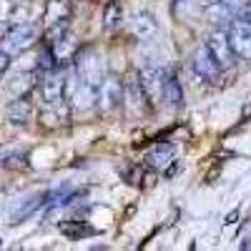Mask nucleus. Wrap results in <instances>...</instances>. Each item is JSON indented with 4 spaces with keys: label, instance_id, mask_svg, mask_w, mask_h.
Returning a JSON list of instances; mask_svg holds the SVG:
<instances>
[{
    "label": "nucleus",
    "instance_id": "f257e3e1",
    "mask_svg": "<svg viewBox=\"0 0 251 251\" xmlns=\"http://www.w3.org/2000/svg\"><path fill=\"white\" fill-rule=\"evenodd\" d=\"M73 71H75V75H78L80 83H86V86H91V88H96V91L100 88L103 78H106V68H103V60H100L98 53H93V50H83V53H78L75 60H73Z\"/></svg>",
    "mask_w": 251,
    "mask_h": 251
},
{
    "label": "nucleus",
    "instance_id": "f03ea898",
    "mask_svg": "<svg viewBox=\"0 0 251 251\" xmlns=\"http://www.w3.org/2000/svg\"><path fill=\"white\" fill-rule=\"evenodd\" d=\"M123 106L128 108V116L131 118H141L151 111L153 103L149 100V96H146L143 86H141V78L138 73H131L128 80L123 83Z\"/></svg>",
    "mask_w": 251,
    "mask_h": 251
},
{
    "label": "nucleus",
    "instance_id": "7ed1b4c3",
    "mask_svg": "<svg viewBox=\"0 0 251 251\" xmlns=\"http://www.w3.org/2000/svg\"><path fill=\"white\" fill-rule=\"evenodd\" d=\"M228 43H231L234 55L241 60H251V18L249 15H234V20L228 23Z\"/></svg>",
    "mask_w": 251,
    "mask_h": 251
},
{
    "label": "nucleus",
    "instance_id": "20e7f679",
    "mask_svg": "<svg viewBox=\"0 0 251 251\" xmlns=\"http://www.w3.org/2000/svg\"><path fill=\"white\" fill-rule=\"evenodd\" d=\"M38 38V30L33 23H13V28L3 35V50L15 55V53H23L28 50Z\"/></svg>",
    "mask_w": 251,
    "mask_h": 251
},
{
    "label": "nucleus",
    "instance_id": "39448f33",
    "mask_svg": "<svg viewBox=\"0 0 251 251\" xmlns=\"http://www.w3.org/2000/svg\"><path fill=\"white\" fill-rule=\"evenodd\" d=\"M43 206H48V191H38V194H28L23 199H18L15 206L8 208V224H20L30 219L35 211H40Z\"/></svg>",
    "mask_w": 251,
    "mask_h": 251
},
{
    "label": "nucleus",
    "instance_id": "423d86ee",
    "mask_svg": "<svg viewBox=\"0 0 251 251\" xmlns=\"http://www.w3.org/2000/svg\"><path fill=\"white\" fill-rule=\"evenodd\" d=\"M203 46L208 48V53L216 58V63L221 66V71H226V68L234 63V50H231V43H228V35L224 33V28H216L211 35L203 40Z\"/></svg>",
    "mask_w": 251,
    "mask_h": 251
},
{
    "label": "nucleus",
    "instance_id": "0eeeda50",
    "mask_svg": "<svg viewBox=\"0 0 251 251\" xmlns=\"http://www.w3.org/2000/svg\"><path fill=\"white\" fill-rule=\"evenodd\" d=\"M98 103L103 111H118L123 106V83L118 75H106L98 88Z\"/></svg>",
    "mask_w": 251,
    "mask_h": 251
},
{
    "label": "nucleus",
    "instance_id": "6e6552de",
    "mask_svg": "<svg viewBox=\"0 0 251 251\" xmlns=\"http://www.w3.org/2000/svg\"><path fill=\"white\" fill-rule=\"evenodd\" d=\"M166 73L169 71H163L161 66H146L138 78H141V86L146 91V96H149V100H161L163 98V80H166Z\"/></svg>",
    "mask_w": 251,
    "mask_h": 251
},
{
    "label": "nucleus",
    "instance_id": "1a4fd4ad",
    "mask_svg": "<svg viewBox=\"0 0 251 251\" xmlns=\"http://www.w3.org/2000/svg\"><path fill=\"white\" fill-rule=\"evenodd\" d=\"M191 60H194V63H191V68H194V73H196L201 80H216V78H219L221 66L216 63V58L208 53V48H206L203 43L196 48V53H194Z\"/></svg>",
    "mask_w": 251,
    "mask_h": 251
},
{
    "label": "nucleus",
    "instance_id": "9d476101",
    "mask_svg": "<svg viewBox=\"0 0 251 251\" xmlns=\"http://www.w3.org/2000/svg\"><path fill=\"white\" fill-rule=\"evenodd\" d=\"M40 98H43L46 106L63 103V98H66V75L50 71V75H46V80L40 83Z\"/></svg>",
    "mask_w": 251,
    "mask_h": 251
},
{
    "label": "nucleus",
    "instance_id": "9b49d317",
    "mask_svg": "<svg viewBox=\"0 0 251 251\" xmlns=\"http://www.w3.org/2000/svg\"><path fill=\"white\" fill-rule=\"evenodd\" d=\"M128 28H131V35H136L138 40H153L158 35V20H156L153 13L141 10V13H136L131 18Z\"/></svg>",
    "mask_w": 251,
    "mask_h": 251
},
{
    "label": "nucleus",
    "instance_id": "f8f14e48",
    "mask_svg": "<svg viewBox=\"0 0 251 251\" xmlns=\"http://www.w3.org/2000/svg\"><path fill=\"white\" fill-rule=\"evenodd\" d=\"M50 48H53L58 68H66V66H71V63L75 60V55H78V40H75V35L66 33L63 38H58L55 43H50Z\"/></svg>",
    "mask_w": 251,
    "mask_h": 251
},
{
    "label": "nucleus",
    "instance_id": "ddd939ff",
    "mask_svg": "<svg viewBox=\"0 0 251 251\" xmlns=\"http://www.w3.org/2000/svg\"><path fill=\"white\" fill-rule=\"evenodd\" d=\"M203 15L214 28H228V23L234 20V8L228 5V0H216V3L203 5Z\"/></svg>",
    "mask_w": 251,
    "mask_h": 251
},
{
    "label": "nucleus",
    "instance_id": "4468645a",
    "mask_svg": "<svg viewBox=\"0 0 251 251\" xmlns=\"http://www.w3.org/2000/svg\"><path fill=\"white\" fill-rule=\"evenodd\" d=\"M8 121L13 123V126H25L28 121H30V116H33V106H30V100L25 98V96H18L10 106H8Z\"/></svg>",
    "mask_w": 251,
    "mask_h": 251
},
{
    "label": "nucleus",
    "instance_id": "2eb2a0df",
    "mask_svg": "<svg viewBox=\"0 0 251 251\" xmlns=\"http://www.w3.org/2000/svg\"><path fill=\"white\" fill-rule=\"evenodd\" d=\"M71 18V0H48L46 5V25H55V23H66Z\"/></svg>",
    "mask_w": 251,
    "mask_h": 251
},
{
    "label": "nucleus",
    "instance_id": "dca6fc26",
    "mask_svg": "<svg viewBox=\"0 0 251 251\" xmlns=\"http://www.w3.org/2000/svg\"><path fill=\"white\" fill-rule=\"evenodd\" d=\"M171 161H174V146L171 143H158V146H153V151L149 153V166L156 169V171H166Z\"/></svg>",
    "mask_w": 251,
    "mask_h": 251
},
{
    "label": "nucleus",
    "instance_id": "f3484780",
    "mask_svg": "<svg viewBox=\"0 0 251 251\" xmlns=\"http://www.w3.org/2000/svg\"><path fill=\"white\" fill-rule=\"evenodd\" d=\"M163 100H169V106H181L183 103V91H181V83L174 73H166V80H163Z\"/></svg>",
    "mask_w": 251,
    "mask_h": 251
},
{
    "label": "nucleus",
    "instance_id": "a211bd4d",
    "mask_svg": "<svg viewBox=\"0 0 251 251\" xmlns=\"http://www.w3.org/2000/svg\"><path fill=\"white\" fill-rule=\"evenodd\" d=\"M53 111H43L40 113V121H43V126H48V128H58V126H63L68 121V108L63 106V103H55V106H50Z\"/></svg>",
    "mask_w": 251,
    "mask_h": 251
},
{
    "label": "nucleus",
    "instance_id": "6ab92c4d",
    "mask_svg": "<svg viewBox=\"0 0 251 251\" xmlns=\"http://www.w3.org/2000/svg\"><path fill=\"white\" fill-rule=\"evenodd\" d=\"M60 228H63V234H66L68 239H73V241H78V239H88V236L98 234L93 226H86V221H73V224H63Z\"/></svg>",
    "mask_w": 251,
    "mask_h": 251
},
{
    "label": "nucleus",
    "instance_id": "aec40b11",
    "mask_svg": "<svg viewBox=\"0 0 251 251\" xmlns=\"http://www.w3.org/2000/svg\"><path fill=\"white\" fill-rule=\"evenodd\" d=\"M118 23H121V8H118V3H106V10H103V28L106 30H113V28H118Z\"/></svg>",
    "mask_w": 251,
    "mask_h": 251
},
{
    "label": "nucleus",
    "instance_id": "412c9836",
    "mask_svg": "<svg viewBox=\"0 0 251 251\" xmlns=\"http://www.w3.org/2000/svg\"><path fill=\"white\" fill-rule=\"evenodd\" d=\"M15 80H18V83H10V91H15L18 96H25V91H28V88H33V75H30V73L18 75Z\"/></svg>",
    "mask_w": 251,
    "mask_h": 251
},
{
    "label": "nucleus",
    "instance_id": "4be33fe9",
    "mask_svg": "<svg viewBox=\"0 0 251 251\" xmlns=\"http://www.w3.org/2000/svg\"><path fill=\"white\" fill-rule=\"evenodd\" d=\"M25 153H8V156H3V166L5 169H23L25 166Z\"/></svg>",
    "mask_w": 251,
    "mask_h": 251
},
{
    "label": "nucleus",
    "instance_id": "5701e85b",
    "mask_svg": "<svg viewBox=\"0 0 251 251\" xmlns=\"http://www.w3.org/2000/svg\"><path fill=\"white\" fill-rule=\"evenodd\" d=\"M13 8H15L13 0H0V23H10Z\"/></svg>",
    "mask_w": 251,
    "mask_h": 251
},
{
    "label": "nucleus",
    "instance_id": "b1692460",
    "mask_svg": "<svg viewBox=\"0 0 251 251\" xmlns=\"http://www.w3.org/2000/svg\"><path fill=\"white\" fill-rule=\"evenodd\" d=\"M8 68H10V53L0 50V78H3V75L8 73Z\"/></svg>",
    "mask_w": 251,
    "mask_h": 251
},
{
    "label": "nucleus",
    "instance_id": "393cba45",
    "mask_svg": "<svg viewBox=\"0 0 251 251\" xmlns=\"http://www.w3.org/2000/svg\"><path fill=\"white\" fill-rule=\"evenodd\" d=\"M236 219H239V211H231V214L226 216V221H224V224H226V226H231V224H234Z\"/></svg>",
    "mask_w": 251,
    "mask_h": 251
},
{
    "label": "nucleus",
    "instance_id": "a878e982",
    "mask_svg": "<svg viewBox=\"0 0 251 251\" xmlns=\"http://www.w3.org/2000/svg\"><path fill=\"white\" fill-rule=\"evenodd\" d=\"M208 3H216V0H203V5H208Z\"/></svg>",
    "mask_w": 251,
    "mask_h": 251
},
{
    "label": "nucleus",
    "instance_id": "bb28decb",
    "mask_svg": "<svg viewBox=\"0 0 251 251\" xmlns=\"http://www.w3.org/2000/svg\"><path fill=\"white\" fill-rule=\"evenodd\" d=\"M98 3H103V5H106V3H111V0H98Z\"/></svg>",
    "mask_w": 251,
    "mask_h": 251
},
{
    "label": "nucleus",
    "instance_id": "cd10ccee",
    "mask_svg": "<svg viewBox=\"0 0 251 251\" xmlns=\"http://www.w3.org/2000/svg\"><path fill=\"white\" fill-rule=\"evenodd\" d=\"M0 246H3V244H0Z\"/></svg>",
    "mask_w": 251,
    "mask_h": 251
}]
</instances>
